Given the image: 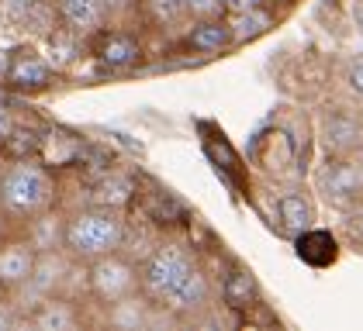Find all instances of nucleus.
<instances>
[{
    "mask_svg": "<svg viewBox=\"0 0 363 331\" xmlns=\"http://www.w3.org/2000/svg\"><path fill=\"white\" fill-rule=\"evenodd\" d=\"M4 163H7V159H4V149H0V173H4Z\"/></svg>",
    "mask_w": 363,
    "mask_h": 331,
    "instance_id": "nucleus-28",
    "label": "nucleus"
},
{
    "mask_svg": "<svg viewBox=\"0 0 363 331\" xmlns=\"http://www.w3.org/2000/svg\"><path fill=\"white\" fill-rule=\"evenodd\" d=\"M139 14L163 35H180L191 25V14L184 0H139Z\"/></svg>",
    "mask_w": 363,
    "mask_h": 331,
    "instance_id": "nucleus-14",
    "label": "nucleus"
},
{
    "mask_svg": "<svg viewBox=\"0 0 363 331\" xmlns=\"http://www.w3.org/2000/svg\"><path fill=\"white\" fill-rule=\"evenodd\" d=\"M208 301H211V283H208V276H204V269L197 266V269H191V276L169 294L167 301L160 303V307H167L169 314H180V318H191V314H197L201 307H208Z\"/></svg>",
    "mask_w": 363,
    "mask_h": 331,
    "instance_id": "nucleus-13",
    "label": "nucleus"
},
{
    "mask_svg": "<svg viewBox=\"0 0 363 331\" xmlns=\"http://www.w3.org/2000/svg\"><path fill=\"white\" fill-rule=\"evenodd\" d=\"M132 197H135V180H132V176H125V173H111V176H104V180H101V187H97V204H104V207H118V211H125V207L132 204Z\"/></svg>",
    "mask_w": 363,
    "mask_h": 331,
    "instance_id": "nucleus-19",
    "label": "nucleus"
},
{
    "mask_svg": "<svg viewBox=\"0 0 363 331\" xmlns=\"http://www.w3.org/2000/svg\"><path fill=\"white\" fill-rule=\"evenodd\" d=\"M346 83H350V90H353V93H360L363 97V59H357V62L346 69Z\"/></svg>",
    "mask_w": 363,
    "mask_h": 331,
    "instance_id": "nucleus-25",
    "label": "nucleus"
},
{
    "mask_svg": "<svg viewBox=\"0 0 363 331\" xmlns=\"http://www.w3.org/2000/svg\"><path fill=\"white\" fill-rule=\"evenodd\" d=\"M191 21L194 18H222L225 14V0H184Z\"/></svg>",
    "mask_w": 363,
    "mask_h": 331,
    "instance_id": "nucleus-21",
    "label": "nucleus"
},
{
    "mask_svg": "<svg viewBox=\"0 0 363 331\" xmlns=\"http://www.w3.org/2000/svg\"><path fill=\"white\" fill-rule=\"evenodd\" d=\"M101 4L108 7L111 25H121V21H128V18L139 14V0H101Z\"/></svg>",
    "mask_w": 363,
    "mask_h": 331,
    "instance_id": "nucleus-22",
    "label": "nucleus"
},
{
    "mask_svg": "<svg viewBox=\"0 0 363 331\" xmlns=\"http://www.w3.org/2000/svg\"><path fill=\"white\" fill-rule=\"evenodd\" d=\"M56 4L59 25L73 35H80L84 42H94L104 28H111L108 7L101 0H52Z\"/></svg>",
    "mask_w": 363,
    "mask_h": 331,
    "instance_id": "nucleus-6",
    "label": "nucleus"
},
{
    "mask_svg": "<svg viewBox=\"0 0 363 331\" xmlns=\"http://www.w3.org/2000/svg\"><path fill=\"white\" fill-rule=\"evenodd\" d=\"M42 0H0V14L7 25H18V28H28L31 14L38 11Z\"/></svg>",
    "mask_w": 363,
    "mask_h": 331,
    "instance_id": "nucleus-20",
    "label": "nucleus"
},
{
    "mask_svg": "<svg viewBox=\"0 0 363 331\" xmlns=\"http://www.w3.org/2000/svg\"><path fill=\"white\" fill-rule=\"evenodd\" d=\"M45 42H49V62L56 66V73H62V69H69V66H77L80 62V55H84L86 42L80 38V35H73V31H66L62 25H56L49 35H45Z\"/></svg>",
    "mask_w": 363,
    "mask_h": 331,
    "instance_id": "nucleus-18",
    "label": "nucleus"
},
{
    "mask_svg": "<svg viewBox=\"0 0 363 331\" xmlns=\"http://www.w3.org/2000/svg\"><path fill=\"white\" fill-rule=\"evenodd\" d=\"M125 231L128 224L118 207H104V204L77 207L66 214V252L77 262H94L101 255L121 252Z\"/></svg>",
    "mask_w": 363,
    "mask_h": 331,
    "instance_id": "nucleus-2",
    "label": "nucleus"
},
{
    "mask_svg": "<svg viewBox=\"0 0 363 331\" xmlns=\"http://www.w3.org/2000/svg\"><path fill=\"white\" fill-rule=\"evenodd\" d=\"M277 214H280V224L291 231V235H301L315 224V204L311 197L301 190H287L284 197L277 200Z\"/></svg>",
    "mask_w": 363,
    "mask_h": 331,
    "instance_id": "nucleus-16",
    "label": "nucleus"
},
{
    "mask_svg": "<svg viewBox=\"0 0 363 331\" xmlns=\"http://www.w3.org/2000/svg\"><path fill=\"white\" fill-rule=\"evenodd\" d=\"M14 135H18V117H14V110L0 108V149H7Z\"/></svg>",
    "mask_w": 363,
    "mask_h": 331,
    "instance_id": "nucleus-23",
    "label": "nucleus"
},
{
    "mask_svg": "<svg viewBox=\"0 0 363 331\" xmlns=\"http://www.w3.org/2000/svg\"><path fill=\"white\" fill-rule=\"evenodd\" d=\"M108 310V325L121 331H139L145 321H149V310H152V301L145 294H132V297H121L114 303H104Z\"/></svg>",
    "mask_w": 363,
    "mask_h": 331,
    "instance_id": "nucleus-15",
    "label": "nucleus"
},
{
    "mask_svg": "<svg viewBox=\"0 0 363 331\" xmlns=\"http://www.w3.org/2000/svg\"><path fill=\"white\" fill-rule=\"evenodd\" d=\"M191 269H197L194 255L177 242H160L139 266V290L152 303H163L191 276Z\"/></svg>",
    "mask_w": 363,
    "mask_h": 331,
    "instance_id": "nucleus-3",
    "label": "nucleus"
},
{
    "mask_svg": "<svg viewBox=\"0 0 363 331\" xmlns=\"http://www.w3.org/2000/svg\"><path fill=\"white\" fill-rule=\"evenodd\" d=\"M0 294H4V290H0Z\"/></svg>",
    "mask_w": 363,
    "mask_h": 331,
    "instance_id": "nucleus-29",
    "label": "nucleus"
},
{
    "mask_svg": "<svg viewBox=\"0 0 363 331\" xmlns=\"http://www.w3.org/2000/svg\"><path fill=\"white\" fill-rule=\"evenodd\" d=\"M18 318H21V314H18V307L11 303V297L0 294V331H11L18 325Z\"/></svg>",
    "mask_w": 363,
    "mask_h": 331,
    "instance_id": "nucleus-24",
    "label": "nucleus"
},
{
    "mask_svg": "<svg viewBox=\"0 0 363 331\" xmlns=\"http://www.w3.org/2000/svg\"><path fill=\"white\" fill-rule=\"evenodd\" d=\"M7 224H11V221H7V214H4V211H0V238H4V235H7Z\"/></svg>",
    "mask_w": 363,
    "mask_h": 331,
    "instance_id": "nucleus-27",
    "label": "nucleus"
},
{
    "mask_svg": "<svg viewBox=\"0 0 363 331\" xmlns=\"http://www.w3.org/2000/svg\"><path fill=\"white\" fill-rule=\"evenodd\" d=\"M180 42L187 52L201 55V59H215V55L232 52V35L222 18H194L191 25L180 31Z\"/></svg>",
    "mask_w": 363,
    "mask_h": 331,
    "instance_id": "nucleus-8",
    "label": "nucleus"
},
{
    "mask_svg": "<svg viewBox=\"0 0 363 331\" xmlns=\"http://www.w3.org/2000/svg\"><path fill=\"white\" fill-rule=\"evenodd\" d=\"M225 25L232 35V49H242V45L259 42L263 35H270L277 25V14L267 4H259V7H242V11H225Z\"/></svg>",
    "mask_w": 363,
    "mask_h": 331,
    "instance_id": "nucleus-10",
    "label": "nucleus"
},
{
    "mask_svg": "<svg viewBox=\"0 0 363 331\" xmlns=\"http://www.w3.org/2000/svg\"><path fill=\"white\" fill-rule=\"evenodd\" d=\"M21 235L35 245V252L66 248V211H59V204H56V207L35 214L31 221H25V231H21Z\"/></svg>",
    "mask_w": 363,
    "mask_h": 331,
    "instance_id": "nucleus-12",
    "label": "nucleus"
},
{
    "mask_svg": "<svg viewBox=\"0 0 363 331\" xmlns=\"http://www.w3.org/2000/svg\"><path fill=\"white\" fill-rule=\"evenodd\" d=\"M86 279H90V297L101 307L139 294V266L125 252H111L86 262Z\"/></svg>",
    "mask_w": 363,
    "mask_h": 331,
    "instance_id": "nucleus-4",
    "label": "nucleus"
},
{
    "mask_svg": "<svg viewBox=\"0 0 363 331\" xmlns=\"http://www.w3.org/2000/svg\"><path fill=\"white\" fill-rule=\"evenodd\" d=\"M267 0H225V11H242V7H259Z\"/></svg>",
    "mask_w": 363,
    "mask_h": 331,
    "instance_id": "nucleus-26",
    "label": "nucleus"
},
{
    "mask_svg": "<svg viewBox=\"0 0 363 331\" xmlns=\"http://www.w3.org/2000/svg\"><path fill=\"white\" fill-rule=\"evenodd\" d=\"M4 80L18 90H45L56 80V66L49 62V55H38L31 49H18L11 55V66L4 73Z\"/></svg>",
    "mask_w": 363,
    "mask_h": 331,
    "instance_id": "nucleus-9",
    "label": "nucleus"
},
{
    "mask_svg": "<svg viewBox=\"0 0 363 331\" xmlns=\"http://www.w3.org/2000/svg\"><path fill=\"white\" fill-rule=\"evenodd\" d=\"M59 204V180L56 173L38 159L18 156L7 159L4 173H0V211L7 214V221L25 224L35 214L49 211Z\"/></svg>",
    "mask_w": 363,
    "mask_h": 331,
    "instance_id": "nucleus-1",
    "label": "nucleus"
},
{
    "mask_svg": "<svg viewBox=\"0 0 363 331\" xmlns=\"http://www.w3.org/2000/svg\"><path fill=\"white\" fill-rule=\"evenodd\" d=\"M325 190L339 204H350L363 193V166L357 163H333L325 169Z\"/></svg>",
    "mask_w": 363,
    "mask_h": 331,
    "instance_id": "nucleus-17",
    "label": "nucleus"
},
{
    "mask_svg": "<svg viewBox=\"0 0 363 331\" xmlns=\"http://www.w3.org/2000/svg\"><path fill=\"white\" fill-rule=\"evenodd\" d=\"M94 42H97L94 45V59H97V66L104 73H128V69H135L142 62V42L125 28H114V31L104 28Z\"/></svg>",
    "mask_w": 363,
    "mask_h": 331,
    "instance_id": "nucleus-5",
    "label": "nucleus"
},
{
    "mask_svg": "<svg viewBox=\"0 0 363 331\" xmlns=\"http://www.w3.org/2000/svg\"><path fill=\"white\" fill-rule=\"evenodd\" d=\"M35 259L38 252L25 235H4L0 238V290L4 294L18 290L35 269Z\"/></svg>",
    "mask_w": 363,
    "mask_h": 331,
    "instance_id": "nucleus-7",
    "label": "nucleus"
},
{
    "mask_svg": "<svg viewBox=\"0 0 363 331\" xmlns=\"http://www.w3.org/2000/svg\"><path fill=\"white\" fill-rule=\"evenodd\" d=\"M31 328L38 331H73L84 325V314L73 297H62V294H52L45 301H38V307L28 314Z\"/></svg>",
    "mask_w": 363,
    "mask_h": 331,
    "instance_id": "nucleus-11",
    "label": "nucleus"
}]
</instances>
